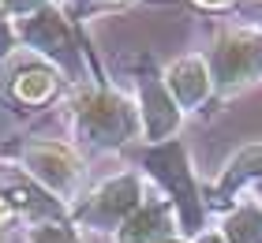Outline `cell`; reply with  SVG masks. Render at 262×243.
Instances as JSON below:
<instances>
[{"label":"cell","instance_id":"cell-11","mask_svg":"<svg viewBox=\"0 0 262 243\" xmlns=\"http://www.w3.org/2000/svg\"><path fill=\"white\" fill-rule=\"evenodd\" d=\"M27 243H82L79 228L71 221H45V225H27Z\"/></svg>","mask_w":262,"mask_h":243},{"label":"cell","instance_id":"cell-20","mask_svg":"<svg viewBox=\"0 0 262 243\" xmlns=\"http://www.w3.org/2000/svg\"><path fill=\"white\" fill-rule=\"evenodd\" d=\"M165 243H176V239H165Z\"/></svg>","mask_w":262,"mask_h":243},{"label":"cell","instance_id":"cell-2","mask_svg":"<svg viewBox=\"0 0 262 243\" xmlns=\"http://www.w3.org/2000/svg\"><path fill=\"white\" fill-rule=\"evenodd\" d=\"M15 34H19V49H27L41 60L60 71V79L68 82L71 90L79 86H90V82H101V79H90V64H86V41H82L79 27L64 15L60 4H49L34 15L19 19L15 23Z\"/></svg>","mask_w":262,"mask_h":243},{"label":"cell","instance_id":"cell-1","mask_svg":"<svg viewBox=\"0 0 262 243\" xmlns=\"http://www.w3.org/2000/svg\"><path fill=\"white\" fill-rule=\"evenodd\" d=\"M64 116H68V142L86 157L116 150L139 135V108L127 101L120 90L90 82L64 97Z\"/></svg>","mask_w":262,"mask_h":243},{"label":"cell","instance_id":"cell-15","mask_svg":"<svg viewBox=\"0 0 262 243\" xmlns=\"http://www.w3.org/2000/svg\"><path fill=\"white\" fill-rule=\"evenodd\" d=\"M19 53V34H15V19L0 8V68L11 64V56Z\"/></svg>","mask_w":262,"mask_h":243},{"label":"cell","instance_id":"cell-14","mask_svg":"<svg viewBox=\"0 0 262 243\" xmlns=\"http://www.w3.org/2000/svg\"><path fill=\"white\" fill-rule=\"evenodd\" d=\"M258 172H262V146L244 150V153L229 165V172H225V187H229V184H240V180H247V176H258Z\"/></svg>","mask_w":262,"mask_h":243},{"label":"cell","instance_id":"cell-5","mask_svg":"<svg viewBox=\"0 0 262 243\" xmlns=\"http://www.w3.org/2000/svg\"><path fill=\"white\" fill-rule=\"evenodd\" d=\"M146 172L158 176L165 187L172 191V202L180 210V225L184 232H195L199 228V202H195V191H191V172H187V161H184V150L176 142H161L146 153Z\"/></svg>","mask_w":262,"mask_h":243},{"label":"cell","instance_id":"cell-4","mask_svg":"<svg viewBox=\"0 0 262 243\" xmlns=\"http://www.w3.org/2000/svg\"><path fill=\"white\" fill-rule=\"evenodd\" d=\"M142 206V180L135 172H120L101 180L98 187L79 194V202L68 210V221L79 232H113Z\"/></svg>","mask_w":262,"mask_h":243},{"label":"cell","instance_id":"cell-18","mask_svg":"<svg viewBox=\"0 0 262 243\" xmlns=\"http://www.w3.org/2000/svg\"><path fill=\"white\" fill-rule=\"evenodd\" d=\"M202 8H225V4H232V0H199Z\"/></svg>","mask_w":262,"mask_h":243},{"label":"cell","instance_id":"cell-9","mask_svg":"<svg viewBox=\"0 0 262 243\" xmlns=\"http://www.w3.org/2000/svg\"><path fill=\"white\" fill-rule=\"evenodd\" d=\"M165 90H169L172 101L184 105V108L202 105V97L210 94L206 60L202 56H184V60H176V64H169V71H165Z\"/></svg>","mask_w":262,"mask_h":243},{"label":"cell","instance_id":"cell-17","mask_svg":"<svg viewBox=\"0 0 262 243\" xmlns=\"http://www.w3.org/2000/svg\"><path fill=\"white\" fill-rule=\"evenodd\" d=\"M23 221H19V213L11 210V202L4 198V191H0V243H8L11 239V232H15Z\"/></svg>","mask_w":262,"mask_h":243},{"label":"cell","instance_id":"cell-19","mask_svg":"<svg viewBox=\"0 0 262 243\" xmlns=\"http://www.w3.org/2000/svg\"><path fill=\"white\" fill-rule=\"evenodd\" d=\"M199 243H225V239H221V236H202Z\"/></svg>","mask_w":262,"mask_h":243},{"label":"cell","instance_id":"cell-12","mask_svg":"<svg viewBox=\"0 0 262 243\" xmlns=\"http://www.w3.org/2000/svg\"><path fill=\"white\" fill-rule=\"evenodd\" d=\"M131 0H60V8H64V15L75 23L82 19H90V15H101V11H116V8H127Z\"/></svg>","mask_w":262,"mask_h":243},{"label":"cell","instance_id":"cell-6","mask_svg":"<svg viewBox=\"0 0 262 243\" xmlns=\"http://www.w3.org/2000/svg\"><path fill=\"white\" fill-rule=\"evenodd\" d=\"M213 68H217V86L236 90L244 82L262 75V34L251 30H232L221 34L213 49Z\"/></svg>","mask_w":262,"mask_h":243},{"label":"cell","instance_id":"cell-16","mask_svg":"<svg viewBox=\"0 0 262 243\" xmlns=\"http://www.w3.org/2000/svg\"><path fill=\"white\" fill-rule=\"evenodd\" d=\"M49 4H60V0H0V8H4L15 23L34 15V11H41V8H49Z\"/></svg>","mask_w":262,"mask_h":243},{"label":"cell","instance_id":"cell-10","mask_svg":"<svg viewBox=\"0 0 262 243\" xmlns=\"http://www.w3.org/2000/svg\"><path fill=\"white\" fill-rule=\"evenodd\" d=\"M165 239H172V225H169V206L161 202H142L113 236V243H165Z\"/></svg>","mask_w":262,"mask_h":243},{"label":"cell","instance_id":"cell-3","mask_svg":"<svg viewBox=\"0 0 262 243\" xmlns=\"http://www.w3.org/2000/svg\"><path fill=\"white\" fill-rule=\"evenodd\" d=\"M0 161H11L23 172V180H30L41 191H49L68 210L79 202L82 153L68 139H11V142H0Z\"/></svg>","mask_w":262,"mask_h":243},{"label":"cell","instance_id":"cell-7","mask_svg":"<svg viewBox=\"0 0 262 243\" xmlns=\"http://www.w3.org/2000/svg\"><path fill=\"white\" fill-rule=\"evenodd\" d=\"M64 86L68 82L60 79V71L49 68V64H15L8 71L4 94L19 108H49V105L60 101Z\"/></svg>","mask_w":262,"mask_h":243},{"label":"cell","instance_id":"cell-13","mask_svg":"<svg viewBox=\"0 0 262 243\" xmlns=\"http://www.w3.org/2000/svg\"><path fill=\"white\" fill-rule=\"evenodd\" d=\"M229 239L232 243H262V217L255 210H244L229 221Z\"/></svg>","mask_w":262,"mask_h":243},{"label":"cell","instance_id":"cell-8","mask_svg":"<svg viewBox=\"0 0 262 243\" xmlns=\"http://www.w3.org/2000/svg\"><path fill=\"white\" fill-rule=\"evenodd\" d=\"M139 124L146 131V139H165L180 124V108H176L172 94L165 90V82L154 71L139 75Z\"/></svg>","mask_w":262,"mask_h":243}]
</instances>
